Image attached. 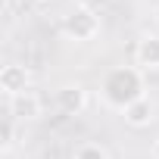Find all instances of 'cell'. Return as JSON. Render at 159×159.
<instances>
[{"label": "cell", "instance_id": "obj_10", "mask_svg": "<svg viewBox=\"0 0 159 159\" xmlns=\"http://www.w3.org/2000/svg\"><path fill=\"white\" fill-rule=\"evenodd\" d=\"M153 159H159V137L153 140Z\"/></svg>", "mask_w": 159, "mask_h": 159}, {"label": "cell", "instance_id": "obj_7", "mask_svg": "<svg viewBox=\"0 0 159 159\" xmlns=\"http://www.w3.org/2000/svg\"><path fill=\"white\" fill-rule=\"evenodd\" d=\"M122 119H125L131 128H147V125L156 119V106H153L150 97H140V100H134V103L122 112Z\"/></svg>", "mask_w": 159, "mask_h": 159}, {"label": "cell", "instance_id": "obj_8", "mask_svg": "<svg viewBox=\"0 0 159 159\" xmlns=\"http://www.w3.org/2000/svg\"><path fill=\"white\" fill-rule=\"evenodd\" d=\"M72 159H109V153H106V147L88 140V143H81V147H75Z\"/></svg>", "mask_w": 159, "mask_h": 159}, {"label": "cell", "instance_id": "obj_11", "mask_svg": "<svg viewBox=\"0 0 159 159\" xmlns=\"http://www.w3.org/2000/svg\"><path fill=\"white\" fill-rule=\"evenodd\" d=\"M28 3H34V7H44V3H50V0H28Z\"/></svg>", "mask_w": 159, "mask_h": 159}, {"label": "cell", "instance_id": "obj_1", "mask_svg": "<svg viewBox=\"0 0 159 159\" xmlns=\"http://www.w3.org/2000/svg\"><path fill=\"white\" fill-rule=\"evenodd\" d=\"M100 97L109 109H119L125 112L134 100L147 97V78H143V69L137 66H116L103 75L100 81Z\"/></svg>", "mask_w": 159, "mask_h": 159}, {"label": "cell", "instance_id": "obj_6", "mask_svg": "<svg viewBox=\"0 0 159 159\" xmlns=\"http://www.w3.org/2000/svg\"><path fill=\"white\" fill-rule=\"evenodd\" d=\"M134 66L143 72H159V34H143L134 47Z\"/></svg>", "mask_w": 159, "mask_h": 159}, {"label": "cell", "instance_id": "obj_4", "mask_svg": "<svg viewBox=\"0 0 159 159\" xmlns=\"http://www.w3.org/2000/svg\"><path fill=\"white\" fill-rule=\"evenodd\" d=\"M0 91H3L7 100L28 94L31 91V72L22 62H7L3 69H0Z\"/></svg>", "mask_w": 159, "mask_h": 159}, {"label": "cell", "instance_id": "obj_9", "mask_svg": "<svg viewBox=\"0 0 159 159\" xmlns=\"http://www.w3.org/2000/svg\"><path fill=\"white\" fill-rule=\"evenodd\" d=\"M13 143H16V119L7 116V119H3V128H0V147H3V150H13Z\"/></svg>", "mask_w": 159, "mask_h": 159}, {"label": "cell", "instance_id": "obj_2", "mask_svg": "<svg viewBox=\"0 0 159 159\" xmlns=\"http://www.w3.org/2000/svg\"><path fill=\"white\" fill-rule=\"evenodd\" d=\"M62 34H66L69 41H75V44H88V41H94V38L100 34V16H97L91 7L78 3V7H72V10L66 13V19H62Z\"/></svg>", "mask_w": 159, "mask_h": 159}, {"label": "cell", "instance_id": "obj_5", "mask_svg": "<svg viewBox=\"0 0 159 159\" xmlns=\"http://www.w3.org/2000/svg\"><path fill=\"white\" fill-rule=\"evenodd\" d=\"M7 106H10V116H13L16 122H34V119H41V112H44V103H41V97H38L34 91L7 100Z\"/></svg>", "mask_w": 159, "mask_h": 159}, {"label": "cell", "instance_id": "obj_3", "mask_svg": "<svg viewBox=\"0 0 159 159\" xmlns=\"http://www.w3.org/2000/svg\"><path fill=\"white\" fill-rule=\"evenodd\" d=\"M91 103V94L81 81H66L59 91H56V109L62 116H81Z\"/></svg>", "mask_w": 159, "mask_h": 159}]
</instances>
